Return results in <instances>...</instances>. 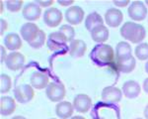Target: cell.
Segmentation results:
<instances>
[{
    "instance_id": "obj_1",
    "label": "cell",
    "mask_w": 148,
    "mask_h": 119,
    "mask_svg": "<svg viewBox=\"0 0 148 119\" xmlns=\"http://www.w3.org/2000/svg\"><path fill=\"white\" fill-rule=\"evenodd\" d=\"M121 35L125 40L131 42L132 44H140L146 37L145 28L140 24L132 21H127L121 27Z\"/></svg>"
},
{
    "instance_id": "obj_2",
    "label": "cell",
    "mask_w": 148,
    "mask_h": 119,
    "mask_svg": "<svg viewBox=\"0 0 148 119\" xmlns=\"http://www.w3.org/2000/svg\"><path fill=\"white\" fill-rule=\"evenodd\" d=\"M91 59L100 66L109 65L114 59V52L112 46L107 44H99L94 47Z\"/></svg>"
},
{
    "instance_id": "obj_3",
    "label": "cell",
    "mask_w": 148,
    "mask_h": 119,
    "mask_svg": "<svg viewBox=\"0 0 148 119\" xmlns=\"http://www.w3.org/2000/svg\"><path fill=\"white\" fill-rule=\"evenodd\" d=\"M65 86L61 82H49L46 89L47 97L52 102H60L65 97Z\"/></svg>"
},
{
    "instance_id": "obj_4",
    "label": "cell",
    "mask_w": 148,
    "mask_h": 119,
    "mask_svg": "<svg viewBox=\"0 0 148 119\" xmlns=\"http://www.w3.org/2000/svg\"><path fill=\"white\" fill-rule=\"evenodd\" d=\"M34 87L30 84H20L14 89V97L19 103H28L34 98Z\"/></svg>"
},
{
    "instance_id": "obj_5",
    "label": "cell",
    "mask_w": 148,
    "mask_h": 119,
    "mask_svg": "<svg viewBox=\"0 0 148 119\" xmlns=\"http://www.w3.org/2000/svg\"><path fill=\"white\" fill-rule=\"evenodd\" d=\"M128 16L133 21H142L147 16V8L145 3L142 1H133L130 2L127 8Z\"/></svg>"
},
{
    "instance_id": "obj_6",
    "label": "cell",
    "mask_w": 148,
    "mask_h": 119,
    "mask_svg": "<svg viewBox=\"0 0 148 119\" xmlns=\"http://www.w3.org/2000/svg\"><path fill=\"white\" fill-rule=\"evenodd\" d=\"M66 42L67 40H66L65 36L59 31H56V32H52L49 35L47 40V46L49 51L57 52L65 47Z\"/></svg>"
},
{
    "instance_id": "obj_7",
    "label": "cell",
    "mask_w": 148,
    "mask_h": 119,
    "mask_svg": "<svg viewBox=\"0 0 148 119\" xmlns=\"http://www.w3.org/2000/svg\"><path fill=\"white\" fill-rule=\"evenodd\" d=\"M63 20L62 12L56 7H51L47 9L44 13V22L47 24L49 27L54 28L57 27L59 24H61Z\"/></svg>"
},
{
    "instance_id": "obj_8",
    "label": "cell",
    "mask_w": 148,
    "mask_h": 119,
    "mask_svg": "<svg viewBox=\"0 0 148 119\" xmlns=\"http://www.w3.org/2000/svg\"><path fill=\"white\" fill-rule=\"evenodd\" d=\"M25 56L19 52H12L7 56L5 59V65L10 71H16L23 68L25 65Z\"/></svg>"
},
{
    "instance_id": "obj_9",
    "label": "cell",
    "mask_w": 148,
    "mask_h": 119,
    "mask_svg": "<svg viewBox=\"0 0 148 119\" xmlns=\"http://www.w3.org/2000/svg\"><path fill=\"white\" fill-rule=\"evenodd\" d=\"M84 10L80 6H70L65 11V20L69 25H79L84 19Z\"/></svg>"
},
{
    "instance_id": "obj_10",
    "label": "cell",
    "mask_w": 148,
    "mask_h": 119,
    "mask_svg": "<svg viewBox=\"0 0 148 119\" xmlns=\"http://www.w3.org/2000/svg\"><path fill=\"white\" fill-rule=\"evenodd\" d=\"M73 107L77 112L86 113L89 111V109L92 106V99L89 95L85 93L77 94L73 99Z\"/></svg>"
},
{
    "instance_id": "obj_11",
    "label": "cell",
    "mask_w": 148,
    "mask_h": 119,
    "mask_svg": "<svg viewBox=\"0 0 148 119\" xmlns=\"http://www.w3.org/2000/svg\"><path fill=\"white\" fill-rule=\"evenodd\" d=\"M40 31V29L38 27V25H36V24L32 22H28L25 23L21 27L20 34L22 36V39L24 41H26L29 44V43L33 42L38 37Z\"/></svg>"
},
{
    "instance_id": "obj_12",
    "label": "cell",
    "mask_w": 148,
    "mask_h": 119,
    "mask_svg": "<svg viewBox=\"0 0 148 119\" xmlns=\"http://www.w3.org/2000/svg\"><path fill=\"white\" fill-rule=\"evenodd\" d=\"M23 17L28 21H36L42 15V7H40L36 2H29L23 7Z\"/></svg>"
},
{
    "instance_id": "obj_13",
    "label": "cell",
    "mask_w": 148,
    "mask_h": 119,
    "mask_svg": "<svg viewBox=\"0 0 148 119\" xmlns=\"http://www.w3.org/2000/svg\"><path fill=\"white\" fill-rule=\"evenodd\" d=\"M123 14L120 9L116 8H110L105 13V21L110 27L116 28L123 23Z\"/></svg>"
},
{
    "instance_id": "obj_14",
    "label": "cell",
    "mask_w": 148,
    "mask_h": 119,
    "mask_svg": "<svg viewBox=\"0 0 148 119\" xmlns=\"http://www.w3.org/2000/svg\"><path fill=\"white\" fill-rule=\"evenodd\" d=\"M123 92L114 86H106L102 91V99L108 103H118L121 100Z\"/></svg>"
},
{
    "instance_id": "obj_15",
    "label": "cell",
    "mask_w": 148,
    "mask_h": 119,
    "mask_svg": "<svg viewBox=\"0 0 148 119\" xmlns=\"http://www.w3.org/2000/svg\"><path fill=\"white\" fill-rule=\"evenodd\" d=\"M132 57V50L130 43L120 42L116 47V53H114V61L121 62L128 59Z\"/></svg>"
},
{
    "instance_id": "obj_16",
    "label": "cell",
    "mask_w": 148,
    "mask_h": 119,
    "mask_svg": "<svg viewBox=\"0 0 148 119\" xmlns=\"http://www.w3.org/2000/svg\"><path fill=\"white\" fill-rule=\"evenodd\" d=\"M30 82L34 89H44L49 84V77L46 73H40V71H34L31 75Z\"/></svg>"
},
{
    "instance_id": "obj_17",
    "label": "cell",
    "mask_w": 148,
    "mask_h": 119,
    "mask_svg": "<svg viewBox=\"0 0 148 119\" xmlns=\"http://www.w3.org/2000/svg\"><path fill=\"white\" fill-rule=\"evenodd\" d=\"M123 92L126 98L133 99L139 96L141 87L139 83L135 80H127L123 84Z\"/></svg>"
},
{
    "instance_id": "obj_18",
    "label": "cell",
    "mask_w": 148,
    "mask_h": 119,
    "mask_svg": "<svg viewBox=\"0 0 148 119\" xmlns=\"http://www.w3.org/2000/svg\"><path fill=\"white\" fill-rule=\"evenodd\" d=\"M87 51V45L80 39H74L69 45V54L72 58H82Z\"/></svg>"
},
{
    "instance_id": "obj_19",
    "label": "cell",
    "mask_w": 148,
    "mask_h": 119,
    "mask_svg": "<svg viewBox=\"0 0 148 119\" xmlns=\"http://www.w3.org/2000/svg\"><path fill=\"white\" fill-rule=\"evenodd\" d=\"M16 109V101L13 97L2 96L0 99V113L3 116H9Z\"/></svg>"
},
{
    "instance_id": "obj_20",
    "label": "cell",
    "mask_w": 148,
    "mask_h": 119,
    "mask_svg": "<svg viewBox=\"0 0 148 119\" xmlns=\"http://www.w3.org/2000/svg\"><path fill=\"white\" fill-rule=\"evenodd\" d=\"M74 112L73 104L69 101H60L56 106V113L60 119H68Z\"/></svg>"
},
{
    "instance_id": "obj_21",
    "label": "cell",
    "mask_w": 148,
    "mask_h": 119,
    "mask_svg": "<svg viewBox=\"0 0 148 119\" xmlns=\"http://www.w3.org/2000/svg\"><path fill=\"white\" fill-rule=\"evenodd\" d=\"M4 45H5L6 49L15 52L22 48V39L16 33H10V34H7L6 37L4 38Z\"/></svg>"
},
{
    "instance_id": "obj_22",
    "label": "cell",
    "mask_w": 148,
    "mask_h": 119,
    "mask_svg": "<svg viewBox=\"0 0 148 119\" xmlns=\"http://www.w3.org/2000/svg\"><path fill=\"white\" fill-rule=\"evenodd\" d=\"M90 34H91V38L93 39V41L99 43V44H104L109 39L110 32L109 29L105 25H100L98 27L94 28L90 32Z\"/></svg>"
},
{
    "instance_id": "obj_23",
    "label": "cell",
    "mask_w": 148,
    "mask_h": 119,
    "mask_svg": "<svg viewBox=\"0 0 148 119\" xmlns=\"http://www.w3.org/2000/svg\"><path fill=\"white\" fill-rule=\"evenodd\" d=\"M100 25H104V20H103L102 16L97 12H92L85 19V27L88 31H91L94 28L98 27Z\"/></svg>"
},
{
    "instance_id": "obj_24",
    "label": "cell",
    "mask_w": 148,
    "mask_h": 119,
    "mask_svg": "<svg viewBox=\"0 0 148 119\" xmlns=\"http://www.w3.org/2000/svg\"><path fill=\"white\" fill-rule=\"evenodd\" d=\"M136 66V61H135L134 57H131L130 59H125V61L121 62H116V66L118 71H120L123 73H130L135 68Z\"/></svg>"
},
{
    "instance_id": "obj_25",
    "label": "cell",
    "mask_w": 148,
    "mask_h": 119,
    "mask_svg": "<svg viewBox=\"0 0 148 119\" xmlns=\"http://www.w3.org/2000/svg\"><path fill=\"white\" fill-rule=\"evenodd\" d=\"M135 57L139 61H146L148 59V44L147 43H140L135 47L134 50Z\"/></svg>"
},
{
    "instance_id": "obj_26",
    "label": "cell",
    "mask_w": 148,
    "mask_h": 119,
    "mask_svg": "<svg viewBox=\"0 0 148 119\" xmlns=\"http://www.w3.org/2000/svg\"><path fill=\"white\" fill-rule=\"evenodd\" d=\"M12 87L11 77L6 73H1L0 75V91L1 93H7Z\"/></svg>"
},
{
    "instance_id": "obj_27",
    "label": "cell",
    "mask_w": 148,
    "mask_h": 119,
    "mask_svg": "<svg viewBox=\"0 0 148 119\" xmlns=\"http://www.w3.org/2000/svg\"><path fill=\"white\" fill-rule=\"evenodd\" d=\"M59 32H61L62 34L65 36L67 42H72L75 37V30L71 25H67V24H64L61 25V27L59 28Z\"/></svg>"
},
{
    "instance_id": "obj_28",
    "label": "cell",
    "mask_w": 148,
    "mask_h": 119,
    "mask_svg": "<svg viewBox=\"0 0 148 119\" xmlns=\"http://www.w3.org/2000/svg\"><path fill=\"white\" fill-rule=\"evenodd\" d=\"M46 40L47 39V36H46V33H45V31L40 30L39 35H38V37L36 38L33 42L29 43V45H30L31 47L33 48V49H40V48H42V46L45 45V43H46Z\"/></svg>"
},
{
    "instance_id": "obj_29",
    "label": "cell",
    "mask_w": 148,
    "mask_h": 119,
    "mask_svg": "<svg viewBox=\"0 0 148 119\" xmlns=\"http://www.w3.org/2000/svg\"><path fill=\"white\" fill-rule=\"evenodd\" d=\"M6 8L10 12H18L22 9L24 4L23 0H14V1H6Z\"/></svg>"
},
{
    "instance_id": "obj_30",
    "label": "cell",
    "mask_w": 148,
    "mask_h": 119,
    "mask_svg": "<svg viewBox=\"0 0 148 119\" xmlns=\"http://www.w3.org/2000/svg\"><path fill=\"white\" fill-rule=\"evenodd\" d=\"M36 3L38 4L40 7L44 8V7H51V5H53L54 1L53 0H49V1H42V0H37Z\"/></svg>"
},
{
    "instance_id": "obj_31",
    "label": "cell",
    "mask_w": 148,
    "mask_h": 119,
    "mask_svg": "<svg viewBox=\"0 0 148 119\" xmlns=\"http://www.w3.org/2000/svg\"><path fill=\"white\" fill-rule=\"evenodd\" d=\"M0 23H1V29H0V34L3 35L4 33L6 32L7 29H8V23H7L6 20H4V19H1L0 20Z\"/></svg>"
},
{
    "instance_id": "obj_32",
    "label": "cell",
    "mask_w": 148,
    "mask_h": 119,
    "mask_svg": "<svg viewBox=\"0 0 148 119\" xmlns=\"http://www.w3.org/2000/svg\"><path fill=\"white\" fill-rule=\"evenodd\" d=\"M114 4L118 7H125V6L130 5V1H128V0H125V1H116V0H114Z\"/></svg>"
},
{
    "instance_id": "obj_33",
    "label": "cell",
    "mask_w": 148,
    "mask_h": 119,
    "mask_svg": "<svg viewBox=\"0 0 148 119\" xmlns=\"http://www.w3.org/2000/svg\"><path fill=\"white\" fill-rule=\"evenodd\" d=\"M0 48H1V59H0V62H1V63H3V62H5V59H6L8 55L6 54V47L1 46Z\"/></svg>"
},
{
    "instance_id": "obj_34",
    "label": "cell",
    "mask_w": 148,
    "mask_h": 119,
    "mask_svg": "<svg viewBox=\"0 0 148 119\" xmlns=\"http://www.w3.org/2000/svg\"><path fill=\"white\" fill-rule=\"evenodd\" d=\"M57 3L61 6H70V5H72L74 2L72 1V0H70V1H61V0H58Z\"/></svg>"
},
{
    "instance_id": "obj_35",
    "label": "cell",
    "mask_w": 148,
    "mask_h": 119,
    "mask_svg": "<svg viewBox=\"0 0 148 119\" xmlns=\"http://www.w3.org/2000/svg\"><path fill=\"white\" fill-rule=\"evenodd\" d=\"M143 89H144V91L146 92V93H148V77L145 78L144 82H143Z\"/></svg>"
},
{
    "instance_id": "obj_36",
    "label": "cell",
    "mask_w": 148,
    "mask_h": 119,
    "mask_svg": "<svg viewBox=\"0 0 148 119\" xmlns=\"http://www.w3.org/2000/svg\"><path fill=\"white\" fill-rule=\"evenodd\" d=\"M144 116L145 118L148 119V104L146 106H145V109H144Z\"/></svg>"
},
{
    "instance_id": "obj_37",
    "label": "cell",
    "mask_w": 148,
    "mask_h": 119,
    "mask_svg": "<svg viewBox=\"0 0 148 119\" xmlns=\"http://www.w3.org/2000/svg\"><path fill=\"white\" fill-rule=\"evenodd\" d=\"M12 119H27V118L24 117V116H21V115H17V116H14Z\"/></svg>"
},
{
    "instance_id": "obj_38",
    "label": "cell",
    "mask_w": 148,
    "mask_h": 119,
    "mask_svg": "<svg viewBox=\"0 0 148 119\" xmlns=\"http://www.w3.org/2000/svg\"><path fill=\"white\" fill-rule=\"evenodd\" d=\"M70 119H86L85 117H83V116H73V117H71Z\"/></svg>"
},
{
    "instance_id": "obj_39",
    "label": "cell",
    "mask_w": 148,
    "mask_h": 119,
    "mask_svg": "<svg viewBox=\"0 0 148 119\" xmlns=\"http://www.w3.org/2000/svg\"><path fill=\"white\" fill-rule=\"evenodd\" d=\"M144 68H145V71L148 73V61L146 62V64H145V66H144Z\"/></svg>"
},
{
    "instance_id": "obj_40",
    "label": "cell",
    "mask_w": 148,
    "mask_h": 119,
    "mask_svg": "<svg viewBox=\"0 0 148 119\" xmlns=\"http://www.w3.org/2000/svg\"><path fill=\"white\" fill-rule=\"evenodd\" d=\"M0 5H1V9H0V12H3V5H4V3H3V1H1L0 2Z\"/></svg>"
},
{
    "instance_id": "obj_41",
    "label": "cell",
    "mask_w": 148,
    "mask_h": 119,
    "mask_svg": "<svg viewBox=\"0 0 148 119\" xmlns=\"http://www.w3.org/2000/svg\"><path fill=\"white\" fill-rule=\"evenodd\" d=\"M94 119H106V118H104V117H100V118H94Z\"/></svg>"
},
{
    "instance_id": "obj_42",
    "label": "cell",
    "mask_w": 148,
    "mask_h": 119,
    "mask_svg": "<svg viewBox=\"0 0 148 119\" xmlns=\"http://www.w3.org/2000/svg\"><path fill=\"white\" fill-rule=\"evenodd\" d=\"M145 4H146V5L148 6V0H146V1H145Z\"/></svg>"
},
{
    "instance_id": "obj_43",
    "label": "cell",
    "mask_w": 148,
    "mask_h": 119,
    "mask_svg": "<svg viewBox=\"0 0 148 119\" xmlns=\"http://www.w3.org/2000/svg\"><path fill=\"white\" fill-rule=\"evenodd\" d=\"M136 119H141V118H136Z\"/></svg>"
},
{
    "instance_id": "obj_44",
    "label": "cell",
    "mask_w": 148,
    "mask_h": 119,
    "mask_svg": "<svg viewBox=\"0 0 148 119\" xmlns=\"http://www.w3.org/2000/svg\"><path fill=\"white\" fill-rule=\"evenodd\" d=\"M51 119H56V118H51Z\"/></svg>"
}]
</instances>
